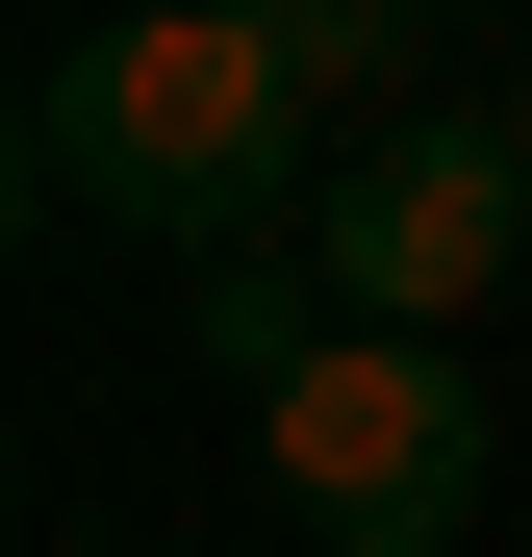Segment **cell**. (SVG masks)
<instances>
[{
	"mask_svg": "<svg viewBox=\"0 0 532 557\" xmlns=\"http://www.w3.org/2000/svg\"><path fill=\"white\" fill-rule=\"evenodd\" d=\"M26 203L152 228V253H280L330 203V127L280 76V0H127V26L26 51Z\"/></svg>",
	"mask_w": 532,
	"mask_h": 557,
	"instance_id": "cell-1",
	"label": "cell"
},
{
	"mask_svg": "<svg viewBox=\"0 0 532 557\" xmlns=\"http://www.w3.org/2000/svg\"><path fill=\"white\" fill-rule=\"evenodd\" d=\"M177 330H203V381H253V406H280L305 355H330V278H305V228H280V253H203V278H177Z\"/></svg>",
	"mask_w": 532,
	"mask_h": 557,
	"instance_id": "cell-4",
	"label": "cell"
},
{
	"mask_svg": "<svg viewBox=\"0 0 532 557\" xmlns=\"http://www.w3.org/2000/svg\"><path fill=\"white\" fill-rule=\"evenodd\" d=\"M507 253H532V127H482V102L355 127V152H330V203H305L330 330H431V355H457V305H482Z\"/></svg>",
	"mask_w": 532,
	"mask_h": 557,
	"instance_id": "cell-3",
	"label": "cell"
},
{
	"mask_svg": "<svg viewBox=\"0 0 532 557\" xmlns=\"http://www.w3.org/2000/svg\"><path fill=\"white\" fill-rule=\"evenodd\" d=\"M280 76H305V127L406 102V0H280Z\"/></svg>",
	"mask_w": 532,
	"mask_h": 557,
	"instance_id": "cell-5",
	"label": "cell"
},
{
	"mask_svg": "<svg viewBox=\"0 0 532 557\" xmlns=\"http://www.w3.org/2000/svg\"><path fill=\"white\" fill-rule=\"evenodd\" d=\"M253 456H280V507L330 557H457L482 532V381L431 330H330L280 406H253Z\"/></svg>",
	"mask_w": 532,
	"mask_h": 557,
	"instance_id": "cell-2",
	"label": "cell"
}]
</instances>
